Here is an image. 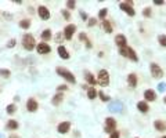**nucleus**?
Listing matches in <instances>:
<instances>
[{"label": "nucleus", "mask_w": 166, "mask_h": 138, "mask_svg": "<svg viewBox=\"0 0 166 138\" xmlns=\"http://www.w3.org/2000/svg\"><path fill=\"white\" fill-rule=\"evenodd\" d=\"M150 69H151V75H152V78H155V79L163 78V71H162V68H161V66L158 65V64L152 62L151 65H150Z\"/></svg>", "instance_id": "nucleus-7"}, {"label": "nucleus", "mask_w": 166, "mask_h": 138, "mask_svg": "<svg viewBox=\"0 0 166 138\" xmlns=\"http://www.w3.org/2000/svg\"><path fill=\"white\" fill-rule=\"evenodd\" d=\"M85 76H86V81H87V83L90 84L91 87H94V86L97 84V79L94 78L93 73H90L89 71H86V72H85Z\"/></svg>", "instance_id": "nucleus-15"}, {"label": "nucleus", "mask_w": 166, "mask_h": 138, "mask_svg": "<svg viewBox=\"0 0 166 138\" xmlns=\"http://www.w3.org/2000/svg\"><path fill=\"white\" fill-rule=\"evenodd\" d=\"M108 109L111 112H121L122 109H123V105H122V102L116 101V102H112V104H109Z\"/></svg>", "instance_id": "nucleus-14"}, {"label": "nucleus", "mask_w": 166, "mask_h": 138, "mask_svg": "<svg viewBox=\"0 0 166 138\" xmlns=\"http://www.w3.org/2000/svg\"><path fill=\"white\" fill-rule=\"evenodd\" d=\"M97 83L101 86V87H107L109 84V73L108 71H105V69H101L98 72V76H97Z\"/></svg>", "instance_id": "nucleus-4"}, {"label": "nucleus", "mask_w": 166, "mask_h": 138, "mask_svg": "<svg viewBox=\"0 0 166 138\" xmlns=\"http://www.w3.org/2000/svg\"><path fill=\"white\" fill-rule=\"evenodd\" d=\"M37 14H39V17L42 19H44V21L51 17V12L48 11V9L46 6H39L37 7Z\"/></svg>", "instance_id": "nucleus-9"}, {"label": "nucleus", "mask_w": 166, "mask_h": 138, "mask_svg": "<svg viewBox=\"0 0 166 138\" xmlns=\"http://www.w3.org/2000/svg\"><path fill=\"white\" fill-rule=\"evenodd\" d=\"M79 39H80V40H87V36H86V33H80V35H79Z\"/></svg>", "instance_id": "nucleus-43"}, {"label": "nucleus", "mask_w": 166, "mask_h": 138, "mask_svg": "<svg viewBox=\"0 0 166 138\" xmlns=\"http://www.w3.org/2000/svg\"><path fill=\"white\" fill-rule=\"evenodd\" d=\"M163 3H165L163 0H154V4H157V6H162Z\"/></svg>", "instance_id": "nucleus-42"}, {"label": "nucleus", "mask_w": 166, "mask_h": 138, "mask_svg": "<svg viewBox=\"0 0 166 138\" xmlns=\"http://www.w3.org/2000/svg\"><path fill=\"white\" fill-rule=\"evenodd\" d=\"M61 14H62V17L66 19V21L71 18V14H69V11H68V10H61Z\"/></svg>", "instance_id": "nucleus-33"}, {"label": "nucleus", "mask_w": 166, "mask_h": 138, "mask_svg": "<svg viewBox=\"0 0 166 138\" xmlns=\"http://www.w3.org/2000/svg\"><path fill=\"white\" fill-rule=\"evenodd\" d=\"M51 29H44V30H43V32H42V39H43V42H47V40H50V39H51V36H53V35H51Z\"/></svg>", "instance_id": "nucleus-24"}, {"label": "nucleus", "mask_w": 166, "mask_h": 138, "mask_svg": "<svg viewBox=\"0 0 166 138\" xmlns=\"http://www.w3.org/2000/svg\"><path fill=\"white\" fill-rule=\"evenodd\" d=\"M103 29L105 30L107 33H112V30H114V28H112L111 21H108V19H104V21H103Z\"/></svg>", "instance_id": "nucleus-23"}, {"label": "nucleus", "mask_w": 166, "mask_h": 138, "mask_svg": "<svg viewBox=\"0 0 166 138\" xmlns=\"http://www.w3.org/2000/svg\"><path fill=\"white\" fill-rule=\"evenodd\" d=\"M37 108H39V104H37V101L35 98H29L26 101V109H28V112H36L37 111Z\"/></svg>", "instance_id": "nucleus-11"}, {"label": "nucleus", "mask_w": 166, "mask_h": 138, "mask_svg": "<svg viewBox=\"0 0 166 138\" xmlns=\"http://www.w3.org/2000/svg\"><path fill=\"white\" fill-rule=\"evenodd\" d=\"M115 43L118 46L119 48H123V47H127V40L125 37V35H118V36L115 37Z\"/></svg>", "instance_id": "nucleus-13"}, {"label": "nucleus", "mask_w": 166, "mask_h": 138, "mask_svg": "<svg viewBox=\"0 0 166 138\" xmlns=\"http://www.w3.org/2000/svg\"><path fill=\"white\" fill-rule=\"evenodd\" d=\"M6 112L9 115H14L15 112H17V105H15V104H10V105H7Z\"/></svg>", "instance_id": "nucleus-27"}, {"label": "nucleus", "mask_w": 166, "mask_h": 138, "mask_svg": "<svg viewBox=\"0 0 166 138\" xmlns=\"http://www.w3.org/2000/svg\"><path fill=\"white\" fill-rule=\"evenodd\" d=\"M98 95H100V98H101V101H104V102L109 101V97H108V95H105V94H104L103 91H100V93H98Z\"/></svg>", "instance_id": "nucleus-34"}, {"label": "nucleus", "mask_w": 166, "mask_h": 138, "mask_svg": "<svg viewBox=\"0 0 166 138\" xmlns=\"http://www.w3.org/2000/svg\"><path fill=\"white\" fill-rule=\"evenodd\" d=\"M55 72H57L58 75L61 76V78L65 79L66 81H69V83H72V84L76 83L75 75H73L71 71H68V69H65V68H57V69H55Z\"/></svg>", "instance_id": "nucleus-2"}, {"label": "nucleus", "mask_w": 166, "mask_h": 138, "mask_svg": "<svg viewBox=\"0 0 166 138\" xmlns=\"http://www.w3.org/2000/svg\"><path fill=\"white\" fill-rule=\"evenodd\" d=\"M18 25H19V28H22V29H29L30 28V21L29 19H21Z\"/></svg>", "instance_id": "nucleus-26"}, {"label": "nucleus", "mask_w": 166, "mask_h": 138, "mask_svg": "<svg viewBox=\"0 0 166 138\" xmlns=\"http://www.w3.org/2000/svg\"><path fill=\"white\" fill-rule=\"evenodd\" d=\"M119 54L123 55V57L129 58V60H132L133 62H137L139 61V57H137L136 51L133 50L132 47H123V48H119Z\"/></svg>", "instance_id": "nucleus-3"}, {"label": "nucleus", "mask_w": 166, "mask_h": 138, "mask_svg": "<svg viewBox=\"0 0 166 138\" xmlns=\"http://www.w3.org/2000/svg\"><path fill=\"white\" fill-rule=\"evenodd\" d=\"M137 109H139L141 113H147V112L150 111V106H148V104L145 101H140L139 104H137Z\"/></svg>", "instance_id": "nucleus-22"}, {"label": "nucleus", "mask_w": 166, "mask_h": 138, "mask_svg": "<svg viewBox=\"0 0 166 138\" xmlns=\"http://www.w3.org/2000/svg\"><path fill=\"white\" fill-rule=\"evenodd\" d=\"M22 47L28 51H32L33 48H36V42H35V37L29 33H25L22 36Z\"/></svg>", "instance_id": "nucleus-1"}, {"label": "nucleus", "mask_w": 166, "mask_h": 138, "mask_svg": "<svg viewBox=\"0 0 166 138\" xmlns=\"http://www.w3.org/2000/svg\"><path fill=\"white\" fill-rule=\"evenodd\" d=\"M158 90L162 93V91H166V83H159L158 84Z\"/></svg>", "instance_id": "nucleus-37"}, {"label": "nucleus", "mask_w": 166, "mask_h": 138, "mask_svg": "<svg viewBox=\"0 0 166 138\" xmlns=\"http://www.w3.org/2000/svg\"><path fill=\"white\" fill-rule=\"evenodd\" d=\"M115 129H116V120H115L114 117H107L105 119V131L108 133V134H111L112 131H115Z\"/></svg>", "instance_id": "nucleus-8"}, {"label": "nucleus", "mask_w": 166, "mask_h": 138, "mask_svg": "<svg viewBox=\"0 0 166 138\" xmlns=\"http://www.w3.org/2000/svg\"><path fill=\"white\" fill-rule=\"evenodd\" d=\"M158 42H159V44L162 47H166V35H159L158 36Z\"/></svg>", "instance_id": "nucleus-29"}, {"label": "nucleus", "mask_w": 166, "mask_h": 138, "mask_svg": "<svg viewBox=\"0 0 166 138\" xmlns=\"http://www.w3.org/2000/svg\"><path fill=\"white\" fill-rule=\"evenodd\" d=\"M0 76H2V78H4V79H7V78H10V76H11V72H10L9 69H0Z\"/></svg>", "instance_id": "nucleus-28"}, {"label": "nucleus", "mask_w": 166, "mask_h": 138, "mask_svg": "<svg viewBox=\"0 0 166 138\" xmlns=\"http://www.w3.org/2000/svg\"><path fill=\"white\" fill-rule=\"evenodd\" d=\"M9 138H19V137H18V135H17V134H11Z\"/></svg>", "instance_id": "nucleus-44"}, {"label": "nucleus", "mask_w": 166, "mask_h": 138, "mask_svg": "<svg viewBox=\"0 0 166 138\" xmlns=\"http://www.w3.org/2000/svg\"><path fill=\"white\" fill-rule=\"evenodd\" d=\"M18 127H19V123L17 122V120H14V119L9 120L7 124H6V130H10V131H14V130H17Z\"/></svg>", "instance_id": "nucleus-19"}, {"label": "nucleus", "mask_w": 166, "mask_h": 138, "mask_svg": "<svg viewBox=\"0 0 166 138\" xmlns=\"http://www.w3.org/2000/svg\"><path fill=\"white\" fill-rule=\"evenodd\" d=\"M97 24V19L96 18H89V26H94V25Z\"/></svg>", "instance_id": "nucleus-39"}, {"label": "nucleus", "mask_w": 166, "mask_h": 138, "mask_svg": "<svg viewBox=\"0 0 166 138\" xmlns=\"http://www.w3.org/2000/svg\"><path fill=\"white\" fill-rule=\"evenodd\" d=\"M154 127H155L157 131H161V133L166 131V123L163 122V120H155V122H154Z\"/></svg>", "instance_id": "nucleus-18"}, {"label": "nucleus", "mask_w": 166, "mask_h": 138, "mask_svg": "<svg viewBox=\"0 0 166 138\" xmlns=\"http://www.w3.org/2000/svg\"><path fill=\"white\" fill-rule=\"evenodd\" d=\"M79 14H80V18H82V19H89L87 14H86L85 11H80V12H79Z\"/></svg>", "instance_id": "nucleus-41"}, {"label": "nucleus", "mask_w": 166, "mask_h": 138, "mask_svg": "<svg viewBox=\"0 0 166 138\" xmlns=\"http://www.w3.org/2000/svg\"><path fill=\"white\" fill-rule=\"evenodd\" d=\"M66 7H68V9H75L76 7V2L75 0H68V2H66Z\"/></svg>", "instance_id": "nucleus-32"}, {"label": "nucleus", "mask_w": 166, "mask_h": 138, "mask_svg": "<svg viewBox=\"0 0 166 138\" xmlns=\"http://www.w3.org/2000/svg\"><path fill=\"white\" fill-rule=\"evenodd\" d=\"M36 50H37V53L39 54H48V53H51V47L47 44V43H44V42H42V43H39V44H36Z\"/></svg>", "instance_id": "nucleus-10"}, {"label": "nucleus", "mask_w": 166, "mask_h": 138, "mask_svg": "<svg viewBox=\"0 0 166 138\" xmlns=\"http://www.w3.org/2000/svg\"><path fill=\"white\" fill-rule=\"evenodd\" d=\"M15 43H17V40H15V39L9 40V43H7V47H9V48H12V47L15 46Z\"/></svg>", "instance_id": "nucleus-38"}, {"label": "nucleus", "mask_w": 166, "mask_h": 138, "mask_svg": "<svg viewBox=\"0 0 166 138\" xmlns=\"http://www.w3.org/2000/svg\"><path fill=\"white\" fill-rule=\"evenodd\" d=\"M162 138H166V135H165V137H162Z\"/></svg>", "instance_id": "nucleus-46"}, {"label": "nucleus", "mask_w": 166, "mask_h": 138, "mask_svg": "<svg viewBox=\"0 0 166 138\" xmlns=\"http://www.w3.org/2000/svg\"><path fill=\"white\" fill-rule=\"evenodd\" d=\"M111 138H121V134H119V131H116V130H115V131H112V133H111Z\"/></svg>", "instance_id": "nucleus-40"}, {"label": "nucleus", "mask_w": 166, "mask_h": 138, "mask_svg": "<svg viewBox=\"0 0 166 138\" xmlns=\"http://www.w3.org/2000/svg\"><path fill=\"white\" fill-rule=\"evenodd\" d=\"M136 138H139V137H136Z\"/></svg>", "instance_id": "nucleus-47"}, {"label": "nucleus", "mask_w": 166, "mask_h": 138, "mask_svg": "<svg viewBox=\"0 0 166 138\" xmlns=\"http://www.w3.org/2000/svg\"><path fill=\"white\" fill-rule=\"evenodd\" d=\"M57 53H58V55H60V57L62 58V60H68V58H69V53L66 51V48L64 47L62 44H61V46H58V48H57Z\"/></svg>", "instance_id": "nucleus-16"}, {"label": "nucleus", "mask_w": 166, "mask_h": 138, "mask_svg": "<svg viewBox=\"0 0 166 138\" xmlns=\"http://www.w3.org/2000/svg\"><path fill=\"white\" fill-rule=\"evenodd\" d=\"M75 32H76V25L75 24H69V25H66V26H65L62 35H64V37H65L66 40H72Z\"/></svg>", "instance_id": "nucleus-5"}, {"label": "nucleus", "mask_w": 166, "mask_h": 138, "mask_svg": "<svg viewBox=\"0 0 166 138\" xmlns=\"http://www.w3.org/2000/svg\"><path fill=\"white\" fill-rule=\"evenodd\" d=\"M97 97V90L94 87H89L87 88V98L89 99H94Z\"/></svg>", "instance_id": "nucleus-25"}, {"label": "nucleus", "mask_w": 166, "mask_h": 138, "mask_svg": "<svg viewBox=\"0 0 166 138\" xmlns=\"http://www.w3.org/2000/svg\"><path fill=\"white\" fill-rule=\"evenodd\" d=\"M143 15H144L145 18H148V17H151V15H152V10L150 9V7H145V9L143 10Z\"/></svg>", "instance_id": "nucleus-31"}, {"label": "nucleus", "mask_w": 166, "mask_h": 138, "mask_svg": "<svg viewBox=\"0 0 166 138\" xmlns=\"http://www.w3.org/2000/svg\"><path fill=\"white\" fill-rule=\"evenodd\" d=\"M62 99H64V95H62V93H57L54 97H53V99H51V104L54 106H58L62 102Z\"/></svg>", "instance_id": "nucleus-21"}, {"label": "nucleus", "mask_w": 166, "mask_h": 138, "mask_svg": "<svg viewBox=\"0 0 166 138\" xmlns=\"http://www.w3.org/2000/svg\"><path fill=\"white\" fill-rule=\"evenodd\" d=\"M71 129V122H61L60 124L57 126V131L60 134H66Z\"/></svg>", "instance_id": "nucleus-12"}, {"label": "nucleus", "mask_w": 166, "mask_h": 138, "mask_svg": "<svg viewBox=\"0 0 166 138\" xmlns=\"http://www.w3.org/2000/svg\"><path fill=\"white\" fill-rule=\"evenodd\" d=\"M127 83H129V86L130 87H136L137 86V76H136V73H130L129 76H127Z\"/></svg>", "instance_id": "nucleus-20"}, {"label": "nucleus", "mask_w": 166, "mask_h": 138, "mask_svg": "<svg viewBox=\"0 0 166 138\" xmlns=\"http://www.w3.org/2000/svg\"><path fill=\"white\" fill-rule=\"evenodd\" d=\"M62 39H64V35H62V33H58V35H57V37H55V42H57L58 43V44H62Z\"/></svg>", "instance_id": "nucleus-35"}, {"label": "nucleus", "mask_w": 166, "mask_h": 138, "mask_svg": "<svg viewBox=\"0 0 166 138\" xmlns=\"http://www.w3.org/2000/svg\"><path fill=\"white\" fill-rule=\"evenodd\" d=\"M66 90H68V86H66V84H60V86L57 87L58 93H61V91H66Z\"/></svg>", "instance_id": "nucleus-36"}, {"label": "nucleus", "mask_w": 166, "mask_h": 138, "mask_svg": "<svg viewBox=\"0 0 166 138\" xmlns=\"http://www.w3.org/2000/svg\"><path fill=\"white\" fill-rule=\"evenodd\" d=\"M163 102H165V104H166V97H165V98H163Z\"/></svg>", "instance_id": "nucleus-45"}, {"label": "nucleus", "mask_w": 166, "mask_h": 138, "mask_svg": "<svg viewBox=\"0 0 166 138\" xmlns=\"http://www.w3.org/2000/svg\"><path fill=\"white\" fill-rule=\"evenodd\" d=\"M119 7H121L122 11H125L127 15H130V17H134V15H136V11L133 9V2H130V0L126 2V3H121Z\"/></svg>", "instance_id": "nucleus-6"}, {"label": "nucleus", "mask_w": 166, "mask_h": 138, "mask_svg": "<svg viewBox=\"0 0 166 138\" xmlns=\"http://www.w3.org/2000/svg\"><path fill=\"white\" fill-rule=\"evenodd\" d=\"M144 98H145V101L152 102V101L157 99V94H155L154 90H145L144 91Z\"/></svg>", "instance_id": "nucleus-17"}, {"label": "nucleus", "mask_w": 166, "mask_h": 138, "mask_svg": "<svg viewBox=\"0 0 166 138\" xmlns=\"http://www.w3.org/2000/svg\"><path fill=\"white\" fill-rule=\"evenodd\" d=\"M107 12H108V10H107V9H101V10H100V12H98V18L104 21L105 17H107Z\"/></svg>", "instance_id": "nucleus-30"}]
</instances>
